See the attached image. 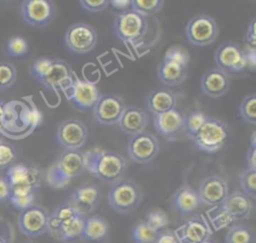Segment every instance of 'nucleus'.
<instances>
[{
  "label": "nucleus",
  "mask_w": 256,
  "mask_h": 243,
  "mask_svg": "<svg viewBox=\"0 0 256 243\" xmlns=\"http://www.w3.org/2000/svg\"><path fill=\"white\" fill-rule=\"evenodd\" d=\"M10 186V203L19 211L34 204L35 195L40 187L41 172L34 166L14 164L7 169L5 176Z\"/></svg>",
  "instance_id": "1"
},
{
  "label": "nucleus",
  "mask_w": 256,
  "mask_h": 243,
  "mask_svg": "<svg viewBox=\"0 0 256 243\" xmlns=\"http://www.w3.org/2000/svg\"><path fill=\"white\" fill-rule=\"evenodd\" d=\"M126 158L115 151L92 150L85 153V168L96 179L106 183L122 180L127 170Z\"/></svg>",
  "instance_id": "2"
},
{
  "label": "nucleus",
  "mask_w": 256,
  "mask_h": 243,
  "mask_svg": "<svg viewBox=\"0 0 256 243\" xmlns=\"http://www.w3.org/2000/svg\"><path fill=\"white\" fill-rule=\"evenodd\" d=\"M85 168V153L81 150H64L58 160L46 173L47 183L55 189H61L75 177L81 175Z\"/></svg>",
  "instance_id": "3"
},
{
  "label": "nucleus",
  "mask_w": 256,
  "mask_h": 243,
  "mask_svg": "<svg viewBox=\"0 0 256 243\" xmlns=\"http://www.w3.org/2000/svg\"><path fill=\"white\" fill-rule=\"evenodd\" d=\"M229 136L230 131L226 123L207 116L192 140L200 151L213 154L223 149L229 140Z\"/></svg>",
  "instance_id": "4"
},
{
  "label": "nucleus",
  "mask_w": 256,
  "mask_h": 243,
  "mask_svg": "<svg viewBox=\"0 0 256 243\" xmlns=\"http://www.w3.org/2000/svg\"><path fill=\"white\" fill-rule=\"evenodd\" d=\"M148 30L147 18L132 9L119 13L113 22L116 37L126 44L140 43Z\"/></svg>",
  "instance_id": "5"
},
{
  "label": "nucleus",
  "mask_w": 256,
  "mask_h": 243,
  "mask_svg": "<svg viewBox=\"0 0 256 243\" xmlns=\"http://www.w3.org/2000/svg\"><path fill=\"white\" fill-rule=\"evenodd\" d=\"M142 198L140 187L130 180H120L114 183L107 195L109 206L120 214H128L136 210Z\"/></svg>",
  "instance_id": "6"
},
{
  "label": "nucleus",
  "mask_w": 256,
  "mask_h": 243,
  "mask_svg": "<svg viewBox=\"0 0 256 243\" xmlns=\"http://www.w3.org/2000/svg\"><path fill=\"white\" fill-rule=\"evenodd\" d=\"M98 35L93 26L85 22H76L70 25L64 35L66 49L76 55H85L95 49Z\"/></svg>",
  "instance_id": "7"
},
{
  "label": "nucleus",
  "mask_w": 256,
  "mask_h": 243,
  "mask_svg": "<svg viewBox=\"0 0 256 243\" xmlns=\"http://www.w3.org/2000/svg\"><path fill=\"white\" fill-rule=\"evenodd\" d=\"M187 41L196 47H207L214 43L219 34L218 24L214 18L206 14L192 17L185 27Z\"/></svg>",
  "instance_id": "8"
},
{
  "label": "nucleus",
  "mask_w": 256,
  "mask_h": 243,
  "mask_svg": "<svg viewBox=\"0 0 256 243\" xmlns=\"http://www.w3.org/2000/svg\"><path fill=\"white\" fill-rule=\"evenodd\" d=\"M66 92L68 100L79 111H92L101 93L95 82L86 79H80L73 73V80Z\"/></svg>",
  "instance_id": "9"
},
{
  "label": "nucleus",
  "mask_w": 256,
  "mask_h": 243,
  "mask_svg": "<svg viewBox=\"0 0 256 243\" xmlns=\"http://www.w3.org/2000/svg\"><path fill=\"white\" fill-rule=\"evenodd\" d=\"M89 138V130L85 123L76 118L61 122L56 130V142L64 150H80Z\"/></svg>",
  "instance_id": "10"
},
{
  "label": "nucleus",
  "mask_w": 256,
  "mask_h": 243,
  "mask_svg": "<svg viewBox=\"0 0 256 243\" xmlns=\"http://www.w3.org/2000/svg\"><path fill=\"white\" fill-rule=\"evenodd\" d=\"M49 216L47 209L41 205L33 204L20 211L17 220L18 228L27 237H40L48 233Z\"/></svg>",
  "instance_id": "11"
},
{
  "label": "nucleus",
  "mask_w": 256,
  "mask_h": 243,
  "mask_svg": "<svg viewBox=\"0 0 256 243\" xmlns=\"http://www.w3.org/2000/svg\"><path fill=\"white\" fill-rule=\"evenodd\" d=\"M214 61L217 68L228 76L240 74L247 68L245 50L232 41H226L217 48L214 53Z\"/></svg>",
  "instance_id": "12"
},
{
  "label": "nucleus",
  "mask_w": 256,
  "mask_h": 243,
  "mask_svg": "<svg viewBox=\"0 0 256 243\" xmlns=\"http://www.w3.org/2000/svg\"><path fill=\"white\" fill-rule=\"evenodd\" d=\"M160 150L157 137L148 131L131 136L127 145V152L130 159L139 164H148L153 162Z\"/></svg>",
  "instance_id": "13"
},
{
  "label": "nucleus",
  "mask_w": 256,
  "mask_h": 243,
  "mask_svg": "<svg viewBox=\"0 0 256 243\" xmlns=\"http://www.w3.org/2000/svg\"><path fill=\"white\" fill-rule=\"evenodd\" d=\"M73 73L66 61L59 58H50L46 70L37 81L47 90L65 91L73 80Z\"/></svg>",
  "instance_id": "14"
},
{
  "label": "nucleus",
  "mask_w": 256,
  "mask_h": 243,
  "mask_svg": "<svg viewBox=\"0 0 256 243\" xmlns=\"http://www.w3.org/2000/svg\"><path fill=\"white\" fill-rule=\"evenodd\" d=\"M56 7L50 0H25L21 4V16L24 22L36 28L52 23Z\"/></svg>",
  "instance_id": "15"
},
{
  "label": "nucleus",
  "mask_w": 256,
  "mask_h": 243,
  "mask_svg": "<svg viewBox=\"0 0 256 243\" xmlns=\"http://www.w3.org/2000/svg\"><path fill=\"white\" fill-rule=\"evenodd\" d=\"M125 100L115 94H101L92 112L100 125L112 126L118 123L124 109Z\"/></svg>",
  "instance_id": "16"
},
{
  "label": "nucleus",
  "mask_w": 256,
  "mask_h": 243,
  "mask_svg": "<svg viewBox=\"0 0 256 243\" xmlns=\"http://www.w3.org/2000/svg\"><path fill=\"white\" fill-rule=\"evenodd\" d=\"M197 192L202 205L216 207L220 206L226 199L229 194V187L224 177L211 175L201 181Z\"/></svg>",
  "instance_id": "17"
},
{
  "label": "nucleus",
  "mask_w": 256,
  "mask_h": 243,
  "mask_svg": "<svg viewBox=\"0 0 256 243\" xmlns=\"http://www.w3.org/2000/svg\"><path fill=\"white\" fill-rule=\"evenodd\" d=\"M185 115L178 108L154 116V128L163 138L174 141L184 133Z\"/></svg>",
  "instance_id": "18"
},
{
  "label": "nucleus",
  "mask_w": 256,
  "mask_h": 243,
  "mask_svg": "<svg viewBox=\"0 0 256 243\" xmlns=\"http://www.w3.org/2000/svg\"><path fill=\"white\" fill-rule=\"evenodd\" d=\"M100 199L101 193L98 185L93 182H85L74 189L69 202L80 214L86 216L98 207Z\"/></svg>",
  "instance_id": "19"
},
{
  "label": "nucleus",
  "mask_w": 256,
  "mask_h": 243,
  "mask_svg": "<svg viewBox=\"0 0 256 243\" xmlns=\"http://www.w3.org/2000/svg\"><path fill=\"white\" fill-rule=\"evenodd\" d=\"M211 229L202 216H193L187 219L174 234L179 243H200L211 237Z\"/></svg>",
  "instance_id": "20"
},
{
  "label": "nucleus",
  "mask_w": 256,
  "mask_h": 243,
  "mask_svg": "<svg viewBox=\"0 0 256 243\" xmlns=\"http://www.w3.org/2000/svg\"><path fill=\"white\" fill-rule=\"evenodd\" d=\"M149 123V116L147 112L139 106H126L119 121L118 127L126 135L134 136L145 131Z\"/></svg>",
  "instance_id": "21"
},
{
  "label": "nucleus",
  "mask_w": 256,
  "mask_h": 243,
  "mask_svg": "<svg viewBox=\"0 0 256 243\" xmlns=\"http://www.w3.org/2000/svg\"><path fill=\"white\" fill-rule=\"evenodd\" d=\"M200 87L206 96L219 98L226 95L229 91L230 79L229 76L219 68H211L202 75Z\"/></svg>",
  "instance_id": "22"
},
{
  "label": "nucleus",
  "mask_w": 256,
  "mask_h": 243,
  "mask_svg": "<svg viewBox=\"0 0 256 243\" xmlns=\"http://www.w3.org/2000/svg\"><path fill=\"white\" fill-rule=\"evenodd\" d=\"M173 209L181 216H190L202 205L197 190L191 186L182 185L172 196Z\"/></svg>",
  "instance_id": "23"
},
{
  "label": "nucleus",
  "mask_w": 256,
  "mask_h": 243,
  "mask_svg": "<svg viewBox=\"0 0 256 243\" xmlns=\"http://www.w3.org/2000/svg\"><path fill=\"white\" fill-rule=\"evenodd\" d=\"M177 101L178 98L175 92L166 87H159L148 94L146 106L148 111L153 116H156L176 108Z\"/></svg>",
  "instance_id": "24"
},
{
  "label": "nucleus",
  "mask_w": 256,
  "mask_h": 243,
  "mask_svg": "<svg viewBox=\"0 0 256 243\" xmlns=\"http://www.w3.org/2000/svg\"><path fill=\"white\" fill-rule=\"evenodd\" d=\"M221 206L228 212L234 221L247 219L253 208L250 198L240 191L229 193Z\"/></svg>",
  "instance_id": "25"
},
{
  "label": "nucleus",
  "mask_w": 256,
  "mask_h": 243,
  "mask_svg": "<svg viewBox=\"0 0 256 243\" xmlns=\"http://www.w3.org/2000/svg\"><path fill=\"white\" fill-rule=\"evenodd\" d=\"M187 67L173 61L163 59L157 69L158 79L166 86H178L187 77Z\"/></svg>",
  "instance_id": "26"
},
{
  "label": "nucleus",
  "mask_w": 256,
  "mask_h": 243,
  "mask_svg": "<svg viewBox=\"0 0 256 243\" xmlns=\"http://www.w3.org/2000/svg\"><path fill=\"white\" fill-rule=\"evenodd\" d=\"M85 216L78 215L75 218L63 223L55 231L50 233V235L61 242L64 243H74L83 239Z\"/></svg>",
  "instance_id": "27"
},
{
  "label": "nucleus",
  "mask_w": 256,
  "mask_h": 243,
  "mask_svg": "<svg viewBox=\"0 0 256 243\" xmlns=\"http://www.w3.org/2000/svg\"><path fill=\"white\" fill-rule=\"evenodd\" d=\"M109 234V223L107 220L100 216L94 215L91 217H85L83 239L93 242L104 241Z\"/></svg>",
  "instance_id": "28"
},
{
  "label": "nucleus",
  "mask_w": 256,
  "mask_h": 243,
  "mask_svg": "<svg viewBox=\"0 0 256 243\" xmlns=\"http://www.w3.org/2000/svg\"><path fill=\"white\" fill-rule=\"evenodd\" d=\"M225 243H254V233L246 225H233L226 233Z\"/></svg>",
  "instance_id": "29"
},
{
  "label": "nucleus",
  "mask_w": 256,
  "mask_h": 243,
  "mask_svg": "<svg viewBox=\"0 0 256 243\" xmlns=\"http://www.w3.org/2000/svg\"><path fill=\"white\" fill-rule=\"evenodd\" d=\"M163 5V0H131V9L144 17L160 12Z\"/></svg>",
  "instance_id": "30"
},
{
  "label": "nucleus",
  "mask_w": 256,
  "mask_h": 243,
  "mask_svg": "<svg viewBox=\"0 0 256 243\" xmlns=\"http://www.w3.org/2000/svg\"><path fill=\"white\" fill-rule=\"evenodd\" d=\"M239 114L247 124L256 123V95L251 93L243 98L239 105Z\"/></svg>",
  "instance_id": "31"
},
{
  "label": "nucleus",
  "mask_w": 256,
  "mask_h": 243,
  "mask_svg": "<svg viewBox=\"0 0 256 243\" xmlns=\"http://www.w3.org/2000/svg\"><path fill=\"white\" fill-rule=\"evenodd\" d=\"M207 118V115L201 111H194L185 115L184 120V132L189 139H193L200 127L203 125Z\"/></svg>",
  "instance_id": "32"
},
{
  "label": "nucleus",
  "mask_w": 256,
  "mask_h": 243,
  "mask_svg": "<svg viewBox=\"0 0 256 243\" xmlns=\"http://www.w3.org/2000/svg\"><path fill=\"white\" fill-rule=\"evenodd\" d=\"M6 51L7 54L13 58L25 56L29 51L27 39L21 35H14L10 37L6 44Z\"/></svg>",
  "instance_id": "33"
},
{
  "label": "nucleus",
  "mask_w": 256,
  "mask_h": 243,
  "mask_svg": "<svg viewBox=\"0 0 256 243\" xmlns=\"http://www.w3.org/2000/svg\"><path fill=\"white\" fill-rule=\"evenodd\" d=\"M157 233L143 220L133 227L132 238L135 243H154Z\"/></svg>",
  "instance_id": "34"
},
{
  "label": "nucleus",
  "mask_w": 256,
  "mask_h": 243,
  "mask_svg": "<svg viewBox=\"0 0 256 243\" xmlns=\"http://www.w3.org/2000/svg\"><path fill=\"white\" fill-rule=\"evenodd\" d=\"M208 218L215 230H220L222 228L230 225L234 220L228 214V212L220 205L216 206L214 209L208 212Z\"/></svg>",
  "instance_id": "35"
},
{
  "label": "nucleus",
  "mask_w": 256,
  "mask_h": 243,
  "mask_svg": "<svg viewBox=\"0 0 256 243\" xmlns=\"http://www.w3.org/2000/svg\"><path fill=\"white\" fill-rule=\"evenodd\" d=\"M17 79V70L9 62H0V90L11 88Z\"/></svg>",
  "instance_id": "36"
},
{
  "label": "nucleus",
  "mask_w": 256,
  "mask_h": 243,
  "mask_svg": "<svg viewBox=\"0 0 256 243\" xmlns=\"http://www.w3.org/2000/svg\"><path fill=\"white\" fill-rule=\"evenodd\" d=\"M17 159L15 147L6 141L0 140V171L6 170L14 165Z\"/></svg>",
  "instance_id": "37"
},
{
  "label": "nucleus",
  "mask_w": 256,
  "mask_h": 243,
  "mask_svg": "<svg viewBox=\"0 0 256 243\" xmlns=\"http://www.w3.org/2000/svg\"><path fill=\"white\" fill-rule=\"evenodd\" d=\"M144 222L156 232H159L168 225L169 220L167 214L160 209H154L149 211L144 219Z\"/></svg>",
  "instance_id": "38"
},
{
  "label": "nucleus",
  "mask_w": 256,
  "mask_h": 243,
  "mask_svg": "<svg viewBox=\"0 0 256 243\" xmlns=\"http://www.w3.org/2000/svg\"><path fill=\"white\" fill-rule=\"evenodd\" d=\"M240 185L248 197H256V169L247 168L240 175Z\"/></svg>",
  "instance_id": "39"
},
{
  "label": "nucleus",
  "mask_w": 256,
  "mask_h": 243,
  "mask_svg": "<svg viewBox=\"0 0 256 243\" xmlns=\"http://www.w3.org/2000/svg\"><path fill=\"white\" fill-rule=\"evenodd\" d=\"M163 59L173 61V62H176L178 64L184 65V66H188L189 55H188V53L186 52L185 49H183L179 46H173V47H170L166 51Z\"/></svg>",
  "instance_id": "40"
},
{
  "label": "nucleus",
  "mask_w": 256,
  "mask_h": 243,
  "mask_svg": "<svg viewBox=\"0 0 256 243\" xmlns=\"http://www.w3.org/2000/svg\"><path fill=\"white\" fill-rule=\"evenodd\" d=\"M80 7L90 13H98L104 11L109 6L108 0H81Z\"/></svg>",
  "instance_id": "41"
},
{
  "label": "nucleus",
  "mask_w": 256,
  "mask_h": 243,
  "mask_svg": "<svg viewBox=\"0 0 256 243\" xmlns=\"http://www.w3.org/2000/svg\"><path fill=\"white\" fill-rule=\"evenodd\" d=\"M49 62H50V58H47V57H40L36 59L30 66L31 75L37 80L44 73Z\"/></svg>",
  "instance_id": "42"
},
{
  "label": "nucleus",
  "mask_w": 256,
  "mask_h": 243,
  "mask_svg": "<svg viewBox=\"0 0 256 243\" xmlns=\"http://www.w3.org/2000/svg\"><path fill=\"white\" fill-rule=\"evenodd\" d=\"M255 27H256V20L253 18L249 23L247 27V32L245 35V41L250 49H255L256 47V33H255Z\"/></svg>",
  "instance_id": "43"
},
{
  "label": "nucleus",
  "mask_w": 256,
  "mask_h": 243,
  "mask_svg": "<svg viewBox=\"0 0 256 243\" xmlns=\"http://www.w3.org/2000/svg\"><path fill=\"white\" fill-rule=\"evenodd\" d=\"M154 243H179V242L174 234V231H171L169 229H163L157 233Z\"/></svg>",
  "instance_id": "44"
},
{
  "label": "nucleus",
  "mask_w": 256,
  "mask_h": 243,
  "mask_svg": "<svg viewBox=\"0 0 256 243\" xmlns=\"http://www.w3.org/2000/svg\"><path fill=\"white\" fill-rule=\"evenodd\" d=\"M245 161L247 164V168L256 169V144H249Z\"/></svg>",
  "instance_id": "45"
},
{
  "label": "nucleus",
  "mask_w": 256,
  "mask_h": 243,
  "mask_svg": "<svg viewBox=\"0 0 256 243\" xmlns=\"http://www.w3.org/2000/svg\"><path fill=\"white\" fill-rule=\"evenodd\" d=\"M109 5L119 13L125 12L131 9V0H111Z\"/></svg>",
  "instance_id": "46"
},
{
  "label": "nucleus",
  "mask_w": 256,
  "mask_h": 243,
  "mask_svg": "<svg viewBox=\"0 0 256 243\" xmlns=\"http://www.w3.org/2000/svg\"><path fill=\"white\" fill-rule=\"evenodd\" d=\"M10 186L6 181L5 177H0V203L9 201L10 198Z\"/></svg>",
  "instance_id": "47"
},
{
  "label": "nucleus",
  "mask_w": 256,
  "mask_h": 243,
  "mask_svg": "<svg viewBox=\"0 0 256 243\" xmlns=\"http://www.w3.org/2000/svg\"><path fill=\"white\" fill-rule=\"evenodd\" d=\"M5 120H6V103L0 100V135L5 131Z\"/></svg>",
  "instance_id": "48"
},
{
  "label": "nucleus",
  "mask_w": 256,
  "mask_h": 243,
  "mask_svg": "<svg viewBox=\"0 0 256 243\" xmlns=\"http://www.w3.org/2000/svg\"><path fill=\"white\" fill-rule=\"evenodd\" d=\"M245 55H246L247 68L254 70V68H255V49L248 48V51H245Z\"/></svg>",
  "instance_id": "49"
},
{
  "label": "nucleus",
  "mask_w": 256,
  "mask_h": 243,
  "mask_svg": "<svg viewBox=\"0 0 256 243\" xmlns=\"http://www.w3.org/2000/svg\"><path fill=\"white\" fill-rule=\"evenodd\" d=\"M200 243H216L211 237H209V238H207V239H205L204 241H202V242H200Z\"/></svg>",
  "instance_id": "50"
},
{
  "label": "nucleus",
  "mask_w": 256,
  "mask_h": 243,
  "mask_svg": "<svg viewBox=\"0 0 256 243\" xmlns=\"http://www.w3.org/2000/svg\"><path fill=\"white\" fill-rule=\"evenodd\" d=\"M0 243H8L7 239L2 234H0Z\"/></svg>",
  "instance_id": "51"
},
{
  "label": "nucleus",
  "mask_w": 256,
  "mask_h": 243,
  "mask_svg": "<svg viewBox=\"0 0 256 243\" xmlns=\"http://www.w3.org/2000/svg\"><path fill=\"white\" fill-rule=\"evenodd\" d=\"M24 243H33V242H31V241H27V242H24Z\"/></svg>",
  "instance_id": "52"
}]
</instances>
